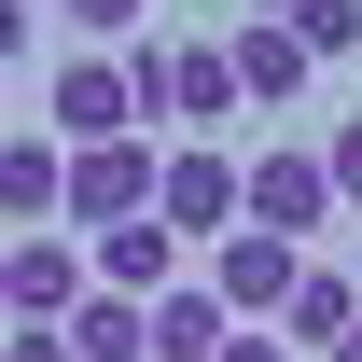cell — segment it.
<instances>
[{
    "mask_svg": "<svg viewBox=\"0 0 362 362\" xmlns=\"http://www.w3.org/2000/svg\"><path fill=\"white\" fill-rule=\"evenodd\" d=\"M320 362H362V320H349V334H334V349H320Z\"/></svg>",
    "mask_w": 362,
    "mask_h": 362,
    "instance_id": "20",
    "label": "cell"
},
{
    "mask_svg": "<svg viewBox=\"0 0 362 362\" xmlns=\"http://www.w3.org/2000/svg\"><path fill=\"white\" fill-rule=\"evenodd\" d=\"M14 56H28V0H0V70H14Z\"/></svg>",
    "mask_w": 362,
    "mask_h": 362,
    "instance_id": "18",
    "label": "cell"
},
{
    "mask_svg": "<svg viewBox=\"0 0 362 362\" xmlns=\"http://www.w3.org/2000/svg\"><path fill=\"white\" fill-rule=\"evenodd\" d=\"M126 98H139V126H237L223 42H126Z\"/></svg>",
    "mask_w": 362,
    "mask_h": 362,
    "instance_id": "1",
    "label": "cell"
},
{
    "mask_svg": "<svg viewBox=\"0 0 362 362\" xmlns=\"http://www.w3.org/2000/svg\"><path fill=\"white\" fill-rule=\"evenodd\" d=\"M84 279H98V293H126V307H153V293L181 279V237L153 223V209H139V223H112V237L84 251Z\"/></svg>",
    "mask_w": 362,
    "mask_h": 362,
    "instance_id": "9",
    "label": "cell"
},
{
    "mask_svg": "<svg viewBox=\"0 0 362 362\" xmlns=\"http://www.w3.org/2000/svg\"><path fill=\"white\" fill-rule=\"evenodd\" d=\"M237 223L279 237V251L334 237V181H320V153H237Z\"/></svg>",
    "mask_w": 362,
    "mask_h": 362,
    "instance_id": "2",
    "label": "cell"
},
{
    "mask_svg": "<svg viewBox=\"0 0 362 362\" xmlns=\"http://www.w3.org/2000/svg\"><path fill=\"white\" fill-rule=\"evenodd\" d=\"M56 181H70V153H56V139H0V223L42 237V223H56Z\"/></svg>",
    "mask_w": 362,
    "mask_h": 362,
    "instance_id": "12",
    "label": "cell"
},
{
    "mask_svg": "<svg viewBox=\"0 0 362 362\" xmlns=\"http://www.w3.org/2000/svg\"><path fill=\"white\" fill-rule=\"evenodd\" d=\"M56 349H70V362H139V307H126V293H84V307L56 320Z\"/></svg>",
    "mask_w": 362,
    "mask_h": 362,
    "instance_id": "13",
    "label": "cell"
},
{
    "mask_svg": "<svg viewBox=\"0 0 362 362\" xmlns=\"http://www.w3.org/2000/svg\"><path fill=\"white\" fill-rule=\"evenodd\" d=\"M56 14H70L84 42H139V14H153V0H56Z\"/></svg>",
    "mask_w": 362,
    "mask_h": 362,
    "instance_id": "15",
    "label": "cell"
},
{
    "mask_svg": "<svg viewBox=\"0 0 362 362\" xmlns=\"http://www.w3.org/2000/svg\"><path fill=\"white\" fill-rule=\"evenodd\" d=\"M153 223L181 237V251H209V237H237V153H153Z\"/></svg>",
    "mask_w": 362,
    "mask_h": 362,
    "instance_id": "4",
    "label": "cell"
},
{
    "mask_svg": "<svg viewBox=\"0 0 362 362\" xmlns=\"http://www.w3.org/2000/svg\"><path fill=\"white\" fill-rule=\"evenodd\" d=\"M320 181H334V209H362V112H349L334 139H320Z\"/></svg>",
    "mask_w": 362,
    "mask_h": 362,
    "instance_id": "16",
    "label": "cell"
},
{
    "mask_svg": "<svg viewBox=\"0 0 362 362\" xmlns=\"http://www.w3.org/2000/svg\"><path fill=\"white\" fill-rule=\"evenodd\" d=\"M349 279H362V237H349Z\"/></svg>",
    "mask_w": 362,
    "mask_h": 362,
    "instance_id": "22",
    "label": "cell"
},
{
    "mask_svg": "<svg viewBox=\"0 0 362 362\" xmlns=\"http://www.w3.org/2000/svg\"><path fill=\"white\" fill-rule=\"evenodd\" d=\"M14 362H70V349H56V334H14Z\"/></svg>",
    "mask_w": 362,
    "mask_h": 362,
    "instance_id": "19",
    "label": "cell"
},
{
    "mask_svg": "<svg viewBox=\"0 0 362 362\" xmlns=\"http://www.w3.org/2000/svg\"><path fill=\"white\" fill-rule=\"evenodd\" d=\"M42 112H56V153H84V139H139V98H126V56H56Z\"/></svg>",
    "mask_w": 362,
    "mask_h": 362,
    "instance_id": "6",
    "label": "cell"
},
{
    "mask_svg": "<svg viewBox=\"0 0 362 362\" xmlns=\"http://www.w3.org/2000/svg\"><path fill=\"white\" fill-rule=\"evenodd\" d=\"M293 265L307 251H279V237H209V293H223V320H279V293H293Z\"/></svg>",
    "mask_w": 362,
    "mask_h": 362,
    "instance_id": "7",
    "label": "cell"
},
{
    "mask_svg": "<svg viewBox=\"0 0 362 362\" xmlns=\"http://www.w3.org/2000/svg\"><path fill=\"white\" fill-rule=\"evenodd\" d=\"M84 293H98V279H84L70 237H0V307H14V334H56Z\"/></svg>",
    "mask_w": 362,
    "mask_h": 362,
    "instance_id": "5",
    "label": "cell"
},
{
    "mask_svg": "<svg viewBox=\"0 0 362 362\" xmlns=\"http://www.w3.org/2000/svg\"><path fill=\"white\" fill-rule=\"evenodd\" d=\"M237 14H293V0H237Z\"/></svg>",
    "mask_w": 362,
    "mask_h": 362,
    "instance_id": "21",
    "label": "cell"
},
{
    "mask_svg": "<svg viewBox=\"0 0 362 362\" xmlns=\"http://www.w3.org/2000/svg\"><path fill=\"white\" fill-rule=\"evenodd\" d=\"M209 362H293V349H279V334H223Z\"/></svg>",
    "mask_w": 362,
    "mask_h": 362,
    "instance_id": "17",
    "label": "cell"
},
{
    "mask_svg": "<svg viewBox=\"0 0 362 362\" xmlns=\"http://www.w3.org/2000/svg\"><path fill=\"white\" fill-rule=\"evenodd\" d=\"M139 209H153V139H84V153H70V181H56V223H139Z\"/></svg>",
    "mask_w": 362,
    "mask_h": 362,
    "instance_id": "3",
    "label": "cell"
},
{
    "mask_svg": "<svg viewBox=\"0 0 362 362\" xmlns=\"http://www.w3.org/2000/svg\"><path fill=\"white\" fill-rule=\"evenodd\" d=\"M0 362H14V334H0Z\"/></svg>",
    "mask_w": 362,
    "mask_h": 362,
    "instance_id": "23",
    "label": "cell"
},
{
    "mask_svg": "<svg viewBox=\"0 0 362 362\" xmlns=\"http://www.w3.org/2000/svg\"><path fill=\"white\" fill-rule=\"evenodd\" d=\"M223 334H237V320H223V293H209V279H168V293L139 307V362H209Z\"/></svg>",
    "mask_w": 362,
    "mask_h": 362,
    "instance_id": "8",
    "label": "cell"
},
{
    "mask_svg": "<svg viewBox=\"0 0 362 362\" xmlns=\"http://www.w3.org/2000/svg\"><path fill=\"white\" fill-rule=\"evenodd\" d=\"M279 28H293V42H307V70H320V56H362V0H293Z\"/></svg>",
    "mask_w": 362,
    "mask_h": 362,
    "instance_id": "14",
    "label": "cell"
},
{
    "mask_svg": "<svg viewBox=\"0 0 362 362\" xmlns=\"http://www.w3.org/2000/svg\"><path fill=\"white\" fill-rule=\"evenodd\" d=\"M223 70H237V112H251V98H307V42H293V28H279V14H251V28H237L223 42Z\"/></svg>",
    "mask_w": 362,
    "mask_h": 362,
    "instance_id": "11",
    "label": "cell"
},
{
    "mask_svg": "<svg viewBox=\"0 0 362 362\" xmlns=\"http://www.w3.org/2000/svg\"><path fill=\"white\" fill-rule=\"evenodd\" d=\"M349 320H362V279H349V265H293V293H279V349H293V362H320Z\"/></svg>",
    "mask_w": 362,
    "mask_h": 362,
    "instance_id": "10",
    "label": "cell"
}]
</instances>
